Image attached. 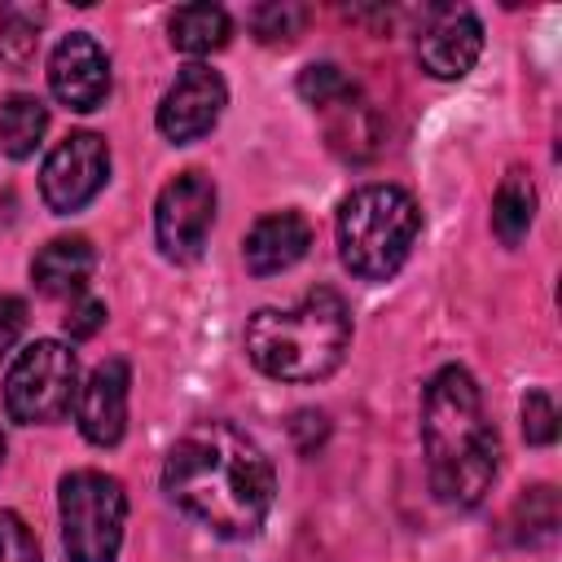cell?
<instances>
[{"label":"cell","mask_w":562,"mask_h":562,"mask_svg":"<svg viewBox=\"0 0 562 562\" xmlns=\"http://www.w3.org/2000/svg\"><path fill=\"white\" fill-rule=\"evenodd\" d=\"M167 501L224 540H250L277 496L268 452L233 422H193L162 461Z\"/></svg>","instance_id":"cell-1"},{"label":"cell","mask_w":562,"mask_h":562,"mask_svg":"<svg viewBox=\"0 0 562 562\" xmlns=\"http://www.w3.org/2000/svg\"><path fill=\"white\" fill-rule=\"evenodd\" d=\"M422 452L430 492L443 509H474L496 479L501 443L483 395L461 364H443L422 395Z\"/></svg>","instance_id":"cell-2"},{"label":"cell","mask_w":562,"mask_h":562,"mask_svg":"<svg viewBox=\"0 0 562 562\" xmlns=\"http://www.w3.org/2000/svg\"><path fill=\"white\" fill-rule=\"evenodd\" d=\"M241 342L259 373L277 382H321L351 347V312L338 290L316 285L294 307H259Z\"/></svg>","instance_id":"cell-3"},{"label":"cell","mask_w":562,"mask_h":562,"mask_svg":"<svg viewBox=\"0 0 562 562\" xmlns=\"http://www.w3.org/2000/svg\"><path fill=\"white\" fill-rule=\"evenodd\" d=\"M422 228V211L400 184H364L338 206V255L360 281H386L404 268Z\"/></svg>","instance_id":"cell-4"},{"label":"cell","mask_w":562,"mask_h":562,"mask_svg":"<svg viewBox=\"0 0 562 562\" xmlns=\"http://www.w3.org/2000/svg\"><path fill=\"white\" fill-rule=\"evenodd\" d=\"M61 549L70 562H114L123 549L127 492L105 470H70L57 483Z\"/></svg>","instance_id":"cell-5"},{"label":"cell","mask_w":562,"mask_h":562,"mask_svg":"<svg viewBox=\"0 0 562 562\" xmlns=\"http://www.w3.org/2000/svg\"><path fill=\"white\" fill-rule=\"evenodd\" d=\"M79 395V360L57 338H35L4 373V413L22 426L61 422Z\"/></svg>","instance_id":"cell-6"},{"label":"cell","mask_w":562,"mask_h":562,"mask_svg":"<svg viewBox=\"0 0 562 562\" xmlns=\"http://www.w3.org/2000/svg\"><path fill=\"white\" fill-rule=\"evenodd\" d=\"M215 224V180L206 171H180L154 202V237L162 259L193 263Z\"/></svg>","instance_id":"cell-7"},{"label":"cell","mask_w":562,"mask_h":562,"mask_svg":"<svg viewBox=\"0 0 562 562\" xmlns=\"http://www.w3.org/2000/svg\"><path fill=\"white\" fill-rule=\"evenodd\" d=\"M110 180V145L97 132H70L40 167V198L53 215L83 211Z\"/></svg>","instance_id":"cell-8"},{"label":"cell","mask_w":562,"mask_h":562,"mask_svg":"<svg viewBox=\"0 0 562 562\" xmlns=\"http://www.w3.org/2000/svg\"><path fill=\"white\" fill-rule=\"evenodd\" d=\"M224 105H228L224 79H220L211 66H198V61H193V66H184V70L176 75V83L162 92L154 123H158V132H162L171 145H189V140H202V136L220 123Z\"/></svg>","instance_id":"cell-9"},{"label":"cell","mask_w":562,"mask_h":562,"mask_svg":"<svg viewBox=\"0 0 562 562\" xmlns=\"http://www.w3.org/2000/svg\"><path fill=\"white\" fill-rule=\"evenodd\" d=\"M48 88L75 114L101 110L105 97H110V57H105V48L88 31H70L48 57Z\"/></svg>","instance_id":"cell-10"},{"label":"cell","mask_w":562,"mask_h":562,"mask_svg":"<svg viewBox=\"0 0 562 562\" xmlns=\"http://www.w3.org/2000/svg\"><path fill=\"white\" fill-rule=\"evenodd\" d=\"M483 53V26L465 4H439L430 9L422 35H417V61L435 79H461Z\"/></svg>","instance_id":"cell-11"},{"label":"cell","mask_w":562,"mask_h":562,"mask_svg":"<svg viewBox=\"0 0 562 562\" xmlns=\"http://www.w3.org/2000/svg\"><path fill=\"white\" fill-rule=\"evenodd\" d=\"M127 391H132V369L123 356H110L101 360L88 382L79 386L75 395V422H79V435L97 448H114L127 430Z\"/></svg>","instance_id":"cell-12"},{"label":"cell","mask_w":562,"mask_h":562,"mask_svg":"<svg viewBox=\"0 0 562 562\" xmlns=\"http://www.w3.org/2000/svg\"><path fill=\"white\" fill-rule=\"evenodd\" d=\"M312 246V224L299 211H272L263 220L250 224L246 241H241V259L255 277H277L285 268H294Z\"/></svg>","instance_id":"cell-13"},{"label":"cell","mask_w":562,"mask_h":562,"mask_svg":"<svg viewBox=\"0 0 562 562\" xmlns=\"http://www.w3.org/2000/svg\"><path fill=\"white\" fill-rule=\"evenodd\" d=\"M92 268H97V250L88 237H53L48 246L35 250L31 281L48 299H75V294H83Z\"/></svg>","instance_id":"cell-14"},{"label":"cell","mask_w":562,"mask_h":562,"mask_svg":"<svg viewBox=\"0 0 562 562\" xmlns=\"http://www.w3.org/2000/svg\"><path fill=\"white\" fill-rule=\"evenodd\" d=\"M325 119V136H329V149L342 154V158H373L378 145H382V119L378 110L360 97V88L342 101H334L329 110H321Z\"/></svg>","instance_id":"cell-15"},{"label":"cell","mask_w":562,"mask_h":562,"mask_svg":"<svg viewBox=\"0 0 562 562\" xmlns=\"http://www.w3.org/2000/svg\"><path fill=\"white\" fill-rule=\"evenodd\" d=\"M167 31H171V48H180L189 57H206V53H215V48L228 44L233 22H228V13L220 4H206L202 0V4H180L171 13Z\"/></svg>","instance_id":"cell-16"},{"label":"cell","mask_w":562,"mask_h":562,"mask_svg":"<svg viewBox=\"0 0 562 562\" xmlns=\"http://www.w3.org/2000/svg\"><path fill=\"white\" fill-rule=\"evenodd\" d=\"M536 220V189L522 171H505V180L492 193V233L501 246H518Z\"/></svg>","instance_id":"cell-17"},{"label":"cell","mask_w":562,"mask_h":562,"mask_svg":"<svg viewBox=\"0 0 562 562\" xmlns=\"http://www.w3.org/2000/svg\"><path fill=\"white\" fill-rule=\"evenodd\" d=\"M48 132V110L40 97H26V92H13L4 105H0V154L9 158H31L40 149Z\"/></svg>","instance_id":"cell-18"},{"label":"cell","mask_w":562,"mask_h":562,"mask_svg":"<svg viewBox=\"0 0 562 562\" xmlns=\"http://www.w3.org/2000/svg\"><path fill=\"white\" fill-rule=\"evenodd\" d=\"M40 26H44V9L40 4H4L0 9V61L9 70H26L35 61Z\"/></svg>","instance_id":"cell-19"},{"label":"cell","mask_w":562,"mask_h":562,"mask_svg":"<svg viewBox=\"0 0 562 562\" xmlns=\"http://www.w3.org/2000/svg\"><path fill=\"white\" fill-rule=\"evenodd\" d=\"M514 540L518 544H544L558 531V492L549 483H536L514 505Z\"/></svg>","instance_id":"cell-20"},{"label":"cell","mask_w":562,"mask_h":562,"mask_svg":"<svg viewBox=\"0 0 562 562\" xmlns=\"http://www.w3.org/2000/svg\"><path fill=\"white\" fill-rule=\"evenodd\" d=\"M250 31L259 44H294L307 26V4H294V0H268V4H255L246 13Z\"/></svg>","instance_id":"cell-21"},{"label":"cell","mask_w":562,"mask_h":562,"mask_svg":"<svg viewBox=\"0 0 562 562\" xmlns=\"http://www.w3.org/2000/svg\"><path fill=\"white\" fill-rule=\"evenodd\" d=\"M351 92H356V79L342 66H334V61H312V66L299 70V97L312 110H329L334 101H342Z\"/></svg>","instance_id":"cell-22"},{"label":"cell","mask_w":562,"mask_h":562,"mask_svg":"<svg viewBox=\"0 0 562 562\" xmlns=\"http://www.w3.org/2000/svg\"><path fill=\"white\" fill-rule=\"evenodd\" d=\"M522 439L536 448H549L558 439V404L549 391H527L522 400Z\"/></svg>","instance_id":"cell-23"},{"label":"cell","mask_w":562,"mask_h":562,"mask_svg":"<svg viewBox=\"0 0 562 562\" xmlns=\"http://www.w3.org/2000/svg\"><path fill=\"white\" fill-rule=\"evenodd\" d=\"M0 562H40L35 531H31L13 509L0 514Z\"/></svg>","instance_id":"cell-24"},{"label":"cell","mask_w":562,"mask_h":562,"mask_svg":"<svg viewBox=\"0 0 562 562\" xmlns=\"http://www.w3.org/2000/svg\"><path fill=\"white\" fill-rule=\"evenodd\" d=\"M325 435H329V417H325L321 408H299V413L290 417V439H294V448H299L303 457H312V452L325 443Z\"/></svg>","instance_id":"cell-25"},{"label":"cell","mask_w":562,"mask_h":562,"mask_svg":"<svg viewBox=\"0 0 562 562\" xmlns=\"http://www.w3.org/2000/svg\"><path fill=\"white\" fill-rule=\"evenodd\" d=\"M101 325H105V303H101V299H79V303H70V312L61 316V329L70 334V342L92 338Z\"/></svg>","instance_id":"cell-26"},{"label":"cell","mask_w":562,"mask_h":562,"mask_svg":"<svg viewBox=\"0 0 562 562\" xmlns=\"http://www.w3.org/2000/svg\"><path fill=\"white\" fill-rule=\"evenodd\" d=\"M26 334V303L18 294H0V360L22 342Z\"/></svg>","instance_id":"cell-27"},{"label":"cell","mask_w":562,"mask_h":562,"mask_svg":"<svg viewBox=\"0 0 562 562\" xmlns=\"http://www.w3.org/2000/svg\"><path fill=\"white\" fill-rule=\"evenodd\" d=\"M0 465H4V435H0Z\"/></svg>","instance_id":"cell-28"}]
</instances>
